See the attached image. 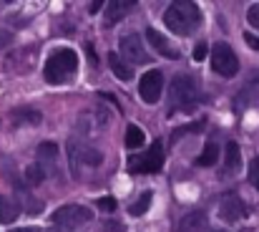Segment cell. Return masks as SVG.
Wrapping results in <instances>:
<instances>
[{
    "instance_id": "7402d4cb",
    "label": "cell",
    "mask_w": 259,
    "mask_h": 232,
    "mask_svg": "<svg viewBox=\"0 0 259 232\" xmlns=\"http://www.w3.org/2000/svg\"><path fill=\"white\" fill-rule=\"evenodd\" d=\"M43 169H40V164H30L28 169H25V174H23V179H25V184H30V187H38L40 182H43Z\"/></svg>"
},
{
    "instance_id": "f1b7e54d",
    "label": "cell",
    "mask_w": 259,
    "mask_h": 232,
    "mask_svg": "<svg viewBox=\"0 0 259 232\" xmlns=\"http://www.w3.org/2000/svg\"><path fill=\"white\" fill-rule=\"evenodd\" d=\"M209 53V48H206V43H196V48H194V61H204V56Z\"/></svg>"
},
{
    "instance_id": "ac0fdd59",
    "label": "cell",
    "mask_w": 259,
    "mask_h": 232,
    "mask_svg": "<svg viewBox=\"0 0 259 232\" xmlns=\"http://www.w3.org/2000/svg\"><path fill=\"white\" fill-rule=\"evenodd\" d=\"M68 159H71L73 177H78L81 174V169H78V161H81V144H78V139H71L68 142Z\"/></svg>"
},
{
    "instance_id": "cb8c5ba5",
    "label": "cell",
    "mask_w": 259,
    "mask_h": 232,
    "mask_svg": "<svg viewBox=\"0 0 259 232\" xmlns=\"http://www.w3.org/2000/svg\"><path fill=\"white\" fill-rule=\"evenodd\" d=\"M38 156L46 159V161H53V159L58 156V147H56L53 142H43V144L38 147Z\"/></svg>"
},
{
    "instance_id": "9c48e42d",
    "label": "cell",
    "mask_w": 259,
    "mask_h": 232,
    "mask_svg": "<svg viewBox=\"0 0 259 232\" xmlns=\"http://www.w3.org/2000/svg\"><path fill=\"white\" fill-rule=\"evenodd\" d=\"M244 215H247V207H244V202H242L237 194H227V197L222 200V205H219V217H222L224 222H239Z\"/></svg>"
},
{
    "instance_id": "2e32d148",
    "label": "cell",
    "mask_w": 259,
    "mask_h": 232,
    "mask_svg": "<svg viewBox=\"0 0 259 232\" xmlns=\"http://www.w3.org/2000/svg\"><path fill=\"white\" fill-rule=\"evenodd\" d=\"M151 200H154V192H151V189H146V192H144V194H139V200L128 207V212H131L134 217H141V215L151 207Z\"/></svg>"
},
{
    "instance_id": "9a60e30c",
    "label": "cell",
    "mask_w": 259,
    "mask_h": 232,
    "mask_svg": "<svg viewBox=\"0 0 259 232\" xmlns=\"http://www.w3.org/2000/svg\"><path fill=\"white\" fill-rule=\"evenodd\" d=\"M18 205L10 197H0V225H10L18 217Z\"/></svg>"
},
{
    "instance_id": "7a4b0ae2",
    "label": "cell",
    "mask_w": 259,
    "mask_h": 232,
    "mask_svg": "<svg viewBox=\"0 0 259 232\" xmlns=\"http://www.w3.org/2000/svg\"><path fill=\"white\" fill-rule=\"evenodd\" d=\"M76 69H78V56H76V51H71V48H58V51H53V53L48 56L46 69H43V76H46L48 83H63V81H68V78L76 74Z\"/></svg>"
},
{
    "instance_id": "6da1fadb",
    "label": "cell",
    "mask_w": 259,
    "mask_h": 232,
    "mask_svg": "<svg viewBox=\"0 0 259 232\" xmlns=\"http://www.w3.org/2000/svg\"><path fill=\"white\" fill-rule=\"evenodd\" d=\"M164 23L166 28L174 30L176 36H189L199 28L201 23V10L196 3H189V0H176L166 8L164 13Z\"/></svg>"
},
{
    "instance_id": "52a82bcc",
    "label": "cell",
    "mask_w": 259,
    "mask_h": 232,
    "mask_svg": "<svg viewBox=\"0 0 259 232\" xmlns=\"http://www.w3.org/2000/svg\"><path fill=\"white\" fill-rule=\"evenodd\" d=\"M161 167H164V147H161V142H154L146 154L139 156V159H131V164H128V169L136 172V174H154Z\"/></svg>"
},
{
    "instance_id": "d4e9b609",
    "label": "cell",
    "mask_w": 259,
    "mask_h": 232,
    "mask_svg": "<svg viewBox=\"0 0 259 232\" xmlns=\"http://www.w3.org/2000/svg\"><path fill=\"white\" fill-rule=\"evenodd\" d=\"M247 20H249V25H252V28H257L259 30V3L249 5V10H247Z\"/></svg>"
},
{
    "instance_id": "3957f363",
    "label": "cell",
    "mask_w": 259,
    "mask_h": 232,
    "mask_svg": "<svg viewBox=\"0 0 259 232\" xmlns=\"http://www.w3.org/2000/svg\"><path fill=\"white\" fill-rule=\"evenodd\" d=\"M201 91H199V81L191 74H179L174 76L171 88H169V98H171V106L179 109H191L196 101H199Z\"/></svg>"
},
{
    "instance_id": "30bf717a",
    "label": "cell",
    "mask_w": 259,
    "mask_h": 232,
    "mask_svg": "<svg viewBox=\"0 0 259 232\" xmlns=\"http://www.w3.org/2000/svg\"><path fill=\"white\" fill-rule=\"evenodd\" d=\"M146 38H149V43L156 48V53H161L164 58H169V61H176V58H179V51L171 46V41L164 38L156 28H146Z\"/></svg>"
},
{
    "instance_id": "4316f807",
    "label": "cell",
    "mask_w": 259,
    "mask_h": 232,
    "mask_svg": "<svg viewBox=\"0 0 259 232\" xmlns=\"http://www.w3.org/2000/svg\"><path fill=\"white\" fill-rule=\"evenodd\" d=\"M98 232H126V230H123V225H121V222L108 220V222H103V225H101V230Z\"/></svg>"
},
{
    "instance_id": "1f68e13d",
    "label": "cell",
    "mask_w": 259,
    "mask_h": 232,
    "mask_svg": "<svg viewBox=\"0 0 259 232\" xmlns=\"http://www.w3.org/2000/svg\"><path fill=\"white\" fill-rule=\"evenodd\" d=\"M8 43H10V33L0 30V48H3V46H8Z\"/></svg>"
},
{
    "instance_id": "44dd1931",
    "label": "cell",
    "mask_w": 259,
    "mask_h": 232,
    "mask_svg": "<svg viewBox=\"0 0 259 232\" xmlns=\"http://www.w3.org/2000/svg\"><path fill=\"white\" fill-rule=\"evenodd\" d=\"M141 144H144V131L131 124V126L126 129V147H128V149H139Z\"/></svg>"
},
{
    "instance_id": "836d02e7",
    "label": "cell",
    "mask_w": 259,
    "mask_h": 232,
    "mask_svg": "<svg viewBox=\"0 0 259 232\" xmlns=\"http://www.w3.org/2000/svg\"><path fill=\"white\" fill-rule=\"evenodd\" d=\"M101 10V3H91V13H98Z\"/></svg>"
},
{
    "instance_id": "f546056e",
    "label": "cell",
    "mask_w": 259,
    "mask_h": 232,
    "mask_svg": "<svg viewBox=\"0 0 259 232\" xmlns=\"http://www.w3.org/2000/svg\"><path fill=\"white\" fill-rule=\"evenodd\" d=\"M98 207L106 210V212H113V210H116V202H113L111 197H101V200H98Z\"/></svg>"
},
{
    "instance_id": "8fae6325",
    "label": "cell",
    "mask_w": 259,
    "mask_h": 232,
    "mask_svg": "<svg viewBox=\"0 0 259 232\" xmlns=\"http://www.w3.org/2000/svg\"><path fill=\"white\" fill-rule=\"evenodd\" d=\"M108 66H111L113 76L118 78V81H123V83L134 78V69H131V63H126L118 53H108Z\"/></svg>"
},
{
    "instance_id": "5bb4252c",
    "label": "cell",
    "mask_w": 259,
    "mask_h": 232,
    "mask_svg": "<svg viewBox=\"0 0 259 232\" xmlns=\"http://www.w3.org/2000/svg\"><path fill=\"white\" fill-rule=\"evenodd\" d=\"M204 227H206V215L204 212H189L179 222V232H204Z\"/></svg>"
},
{
    "instance_id": "484cf974",
    "label": "cell",
    "mask_w": 259,
    "mask_h": 232,
    "mask_svg": "<svg viewBox=\"0 0 259 232\" xmlns=\"http://www.w3.org/2000/svg\"><path fill=\"white\" fill-rule=\"evenodd\" d=\"M249 182L259 189V156H254L252 164H249Z\"/></svg>"
},
{
    "instance_id": "8992f818",
    "label": "cell",
    "mask_w": 259,
    "mask_h": 232,
    "mask_svg": "<svg viewBox=\"0 0 259 232\" xmlns=\"http://www.w3.org/2000/svg\"><path fill=\"white\" fill-rule=\"evenodd\" d=\"M118 48H121V58L126 63H149L151 56L149 51L144 48V38L139 33H128L118 41Z\"/></svg>"
},
{
    "instance_id": "ffe728a7",
    "label": "cell",
    "mask_w": 259,
    "mask_h": 232,
    "mask_svg": "<svg viewBox=\"0 0 259 232\" xmlns=\"http://www.w3.org/2000/svg\"><path fill=\"white\" fill-rule=\"evenodd\" d=\"M242 164V156H239V147L234 142L227 144V172H237Z\"/></svg>"
},
{
    "instance_id": "4dcf8cb0",
    "label": "cell",
    "mask_w": 259,
    "mask_h": 232,
    "mask_svg": "<svg viewBox=\"0 0 259 232\" xmlns=\"http://www.w3.org/2000/svg\"><path fill=\"white\" fill-rule=\"evenodd\" d=\"M244 41H247V46H249V48H254V51H259V36H252V33H244Z\"/></svg>"
},
{
    "instance_id": "603a6c76",
    "label": "cell",
    "mask_w": 259,
    "mask_h": 232,
    "mask_svg": "<svg viewBox=\"0 0 259 232\" xmlns=\"http://www.w3.org/2000/svg\"><path fill=\"white\" fill-rule=\"evenodd\" d=\"M81 159L91 164V167H98L101 161H103V154L98 152V149H93V147H81Z\"/></svg>"
},
{
    "instance_id": "d6986e66",
    "label": "cell",
    "mask_w": 259,
    "mask_h": 232,
    "mask_svg": "<svg viewBox=\"0 0 259 232\" xmlns=\"http://www.w3.org/2000/svg\"><path fill=\"white\" fill-rule=\"evenodd\" d=\"M18 197H20V205H23V210H25V212H30V215H38V212H43V202H38L33 194H28V192H20Z\"/></svg>"
},
{
    "instance_id": "5b68a950",
    "label": "cell",
    "mask_w": 259,
    "mask_h": 232,
    "mask_svg": "<svg viewBox=\"0 0 259 232\" xmlns=\"http://www.w3.org/2000/svg\"><path fill=\"white\" fill-rule=\"evenodd\" d=\"M211 69L224 78L237 76V71H239V58H237V53L232 51L229 43H217V46L211 48Z\"/></svg>"
},
{
    "instance_id": "e575fe53",
    "label": "cell",
    "mask_w": 259,
    "mask_h": 232,
    "mask_svg": "<svg viewBox=\"0 0 259 232\" xmlns=\"http://www.w3.org/2000/svg\"><path fill=\"white\" fill-rule=\"evenodd\" d=\"M219 232H224V230H219Z\"/></svg>"
},
{
    "instance_id": "83f0119b",
    "label": "cell",
    "mask_w": 259,
    "mask_h": 232,
    "mask_svg": "<svg viewBox=\"0 0 259 232\" xmlns=\"http://www.w3.org/2000/svg\"><path fill=\"white\" fill-rule=\"evenodd\" d=\"M201 129H204L201 121H199V124H191V126H184V129H176V131H174V139H179V137L186 134V131H201Z\"/></svg>"
},
{
    "instance_id": "ba28073f",
    "label": "cell",
    "mask_w": 259,
    "mask_h": 232,
    "mask_svg": "<svg viewBox=\"0 0 259 232\" xmlns=\"http://www.w3.org/2000/svg\"><path fill=\"white\" fill-rule=\"evenodd\" d=\"M161 88H164V76H161V71H146L141 81H139V93H141V98L146 101V104H156L159 98H161Z\"/></svg>"
},
{
    "instance_id": "4fadbf2b",
    "label": "cell",
    "mask_w": 259,
    "mask_h": 232,
    "mask_svg": "<svg viewBox=\"0 0 259 232\" xmlns=\"http://www.w3.org/2000/svg\"><path fill=\"white\" fill-rule=\"evenodd\" d=\"M10 116H13L15 126H38L43 121L40 111H35V109H15Z\"/></svg>"
},
{
    "instance_id": "e0dca14e",
    "label": "cell",
    "mask_w": 259,
    "mask_h": 232,
    "mask_svg": "<svg viewBox=\"0 0 259 232\" xmlns=\"http://www.w3.org/2000/svg\"><path fill=\"white\" fill-rule=\"evenodd\" d=\"M217 159H219V147H217V144H206L204 152L196 159V167H214Z\"/></svg>"
},
{
    "instance_id": "7c38bea8",
    "label": "cell",
    "mask_w": 259,
    "mask_h": 232,
    "mask_svg": "<svg viewBox=\"0 0 259 232\" xmlns=\"http://www.w3.org/2000/svg\"><path fill=\"white\" fill-rule=\"evenodd\" d=\"M134 5H136L134 0H111L108 8H106V23H116V20L126 18V13H128Z\"/></svg>"
},
{
    "instance_id": "277c9868",
    "label": "cell",
    "mask_w": 259,
    "mask_h": 232,
    "mask_svg": "<svg viewBox=\"0 0 259 232\" xmlns=\"http://www.w3.org/2000/svg\"><path fill=\"white\" fill-rule=\"evenodd\" d=\"M88 220H91V210L83 205H63L53 215V225L63 232H73L76 227L86 225Z\"/></svg>"
},
{
    "instance_id": "d6a6232c",
    "label": "cell",
    "mask_w": 259,
    "mask_h": 232,
    "mask_svg": "<svg viewBox=\"0 0 259 232\" xmlns=\"http://www.w3.org/2000/svg\"><path fill=\"white\" fill-rule=\"evenodd\" d=\"M10 232H38L35 227H15V230H10Z\"/></svg>"
}]
</instances>
